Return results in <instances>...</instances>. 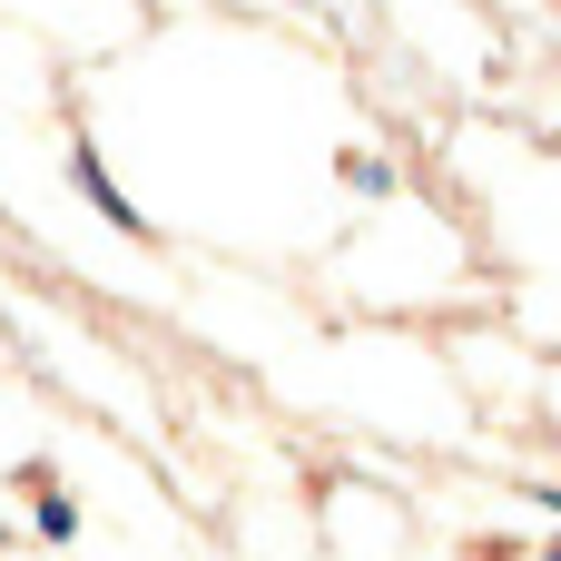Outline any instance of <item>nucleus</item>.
<instances>
[{"label":"nucleus","instance_id":"f03ea898","mask_svg":"<svg viewBox=\"0 0 561 561\" xmlns=\"http://www.w3.org/2000/svg\"><path fill=\"white\" fill-rule=\"evenodd\" d=\"M20 493L39 503V533H49V542H79V503L49 483V463H20Z\"/></svg>","mask_w":561,"mask_h":561},{"label":"nucleus","instance_id":"7ed1b4c3","mask_svg":"<svg viewBox=\"0 0 561 561\" xmlns=\"http://www.w3.org/2000/svg\"><path fill=\"white\" fill-rule=\"evenodd\" d=\"M542 561H561V542H552V552H542Z\"/></svg>","mask_w":561,"mask_h":561},{"label":"nucleus","instance_id":"f257e3e1","mask_svg":"<svg viewBox=\"0 0 561 561\" xmlns=\"http://www.w3.org/2000/svg\"><path fill=\"white\" fill-rule=\"evenodd\" d=\"M69 178H79V197H89V207H99V217H108L118 237H148V217H138V207H128V197L108 187V168H99V148H79V158H69Z\"/></svg>","mask_w":561,"mask_h":561}]
</instances>
